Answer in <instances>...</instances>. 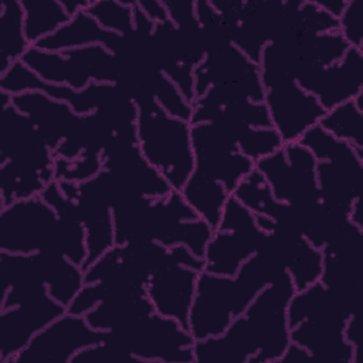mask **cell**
Masks as SVG:
<instances>
[{
	"mask_svg": "<svg viewBox=\"0 0 363 363\" xmlns=\"http://www.w3.org/2000/svg\"><path fill=\"white\" fill-rule=\"evenodd\" d=\"M294 294L285 271L221 335L194 342V363H278L291 342L286 308Z\"/></svg>",
	"mask_w": 363,
	"mask_h": 363,
	"instance_id": "obj_1",
	"label": "cell"
},
{
	"mask_svg": "<svg viewBox=\"0 0 363 363\" xmlns=\"http://www.w3.org/2000/svg\"><path fill=\"white\" fill-rule=\"evenodd\" d=\"M285 269L262 252L247 259L237 275H216L201 271L189 315V330L196 340L221 335L242 315L254 298Z\"/></svg>",
	"mask_w": 363,
	"mask_h": 363,
	"instance_id": "obj_2",
	"label": "cell"
},
{
	"mask_svg": "<svg viewBox=\"0 0 363 363\" xmlns=\"http://www.w3.org/2000/svg\"><path fill=\"white\" fill-rule=\"evenodd\" d=\"M0 251L57 252L82 267L86 259L84 225L58 213L41 196L0 208Z\"/></svg>",
	"mask_w": 363,
	"mask_h": 363,
	"instance_id": "obj_3",
	"label": "cell"
},
{
	"mask_svg": "<svg viewBox=\"0 0 363 363\" xmlns=\"http://www.w3.org/2000/svg\"><path fill=\"white\" fill-rule=\"evenodd\" d=\"M138 106V146L143 157L180 191L194 172L191 123L164 112L150 92L133 99Z\"/></svg>",
	"mask_w": 363,
	"mask_h": 363,
	"instance_id": "obj_4",
	"label": "cell"
},
{
	"mask_svg": "<svg viewBox=\"0 0 363 363\" xmlns=\"http://www.w3.org/2000/svg\"><path fill=\"white\" fill-rule=\"evenodd\" d=\"M0 89L10 95L41 91L68 104L81 116L99 112L121 125L138 121V106L116 84L91 82L86 88L75 91L67 85L44 82L21 60L13 62L9 71L0 75Z\"/></svg>",
	"mask_w": 363,
	"mask_h": 363,
	"instance_id": "obj_5",
	"label": "cell"
},
{
	"mask_svg": "<svg viewBox=\"0 0 363 363\" xmlns=\"http://www.w3.org/2000/svg\"><path fill=\"white\" fill-rule=\"evenodd\" d=\"M21 61L44 82L67 85L75 91L91 82L116 84L121 74L119 58L104 45H88L68 51H44L34 45Z\"/></svg>",
	"mask_w": 363,
	"mask_h": 363,
	"instance_id": "obj_6",
	"label": "cell"
},
{
	"mask_svg": "<svg viewBox=\"0 0 363 363\" xmlns=\"http://www.w3.org/2000/svg\"><path fill=\"white\" fill-rule=\"evenodd\" d=\"M67 312L47 286H13L0 295V363H7L52 320Z\"/></svg>",
	"mask_w": 363,
	"mask_h": 363,
	"instance_id": "obj_7",
	"label": "cell"
},
{
	"mask_svg": "<svg viewBox=\"0 0 363 363\" xmlns=\"http://www.w3.org/2000/svg\"><path fill=\"white\" fill-rule=\"evenodd\" d=\"M0 284L1 294L13 286H47L48 294L67 308L84 285V269L57 252L0 251Z\"/></svg>",
	"mask_w": 363,
	"mask_h": 363,
	"instance_id": "obj_8",
	"label": "cell"
},
{
	"mask_svg": "<svg viewBox=\"0 0 363 363\" xmlns=\"http://www.w3.org/2000/svg\"><path fill=\"white\" fill-rule=\"evenodd\" d=\"M255 216L233 194L228 196L218 225L204 251V271L216 275H237L241 265L254 257L265 238Z\"/></svg>",
	"mask_w": 363,
	"mask_h": 363,
	"instance_id": "obj_9",
	"label": "cell"
},
{
	"mask_svg": "<svg viewBox=\"0 0 363 363\" xmlns=\"http://www.w3.org/2000/svg\"><path fill=\"white\" fill-rule=\"evenodd\" d=\"M139 363H194L196 339L173 318L156 312L133 325L111 332Z\"/></svg>",
	"mask_w": 363,
	"mask_h": 363,
	"instance_id": "obj_10",
	"label": "cell"
},
{
	"mask_svg": "<svg viewBox=\"0 0 363 363\" xmlns=\"http://www.w3.org/2000/svg\"><path fill=\"white\" fill-rule=\"evenodd\" d=\"M316 159L301 143H285L255 162V169L268 182L277 201L308 204L319 201Z\"/></svg>",
	"mask_w": 363,
	"mask_h": 363,
	"instance_id": "obj_11",
	"label": "cell"
},
{
	"mask_svg": "<svg viewBox=\"0 0 363 363\" xmlns=\"http://www.w3.org/2000/svg\"><path fill=\"white\" fill-rule=\"evenodd\" d=\"M108 336L109 332L91 328L85 316L65 312L40 330L7 363H69L79 350L104 342Z\"/></svg>",
	"mask_w": 363,
	"mask_h": 363,
	"instance_id": "obj_12",
	"label": "cell"
},
{
	"mask_svg": "<svg viewBox=\"0 0 363 363\" xmlns=\"http://www.w3.org/2000/svg\"><path fill=\"white\" fill-rule=\"evenodd\" d=\"M213 231L184 201L180 191L173 190L166 197L152 199L149 216L150 240L167 248L184 245L196 257L203 258Z\"/></svg>",
	"mask_w": 363,
	"mask_h": 363,
	"instance_id": "obj_13",
	"label": "cell"
},
{
	"mask_svg": "<svg viewBox=\"0 0 363 363\" xmlns=\"http://www.w3.org/2000/svg\"><path fill=\"white\" fill-rule=\"evenodd\" d=\"M191 146L194 170L220 182L230 194L255 169V162L242 155L234 140L214 123L191 125Z\"/></svg>",
	"mask_w": 363,
	"mask_h": 363,
	"instance_id": "obj_14",
	"label": "cell"
},
{
	"mask_svg": "<svg viewBox=\"0 0 363 363\" xmlns=\"http://www.w3.org/2000/svg\"><path fill=\"white\" fill-rule=\"evenodd\" d=\"M295 82L315 95L325 111L352 101L363 91V50L350 47L339 62L328 67L303 62Z\"/></svg>",
	"mask_w": 363,
	"mask_h": 363,
	"instance_id": "obj_15",
	"label": "cell"
},
{
	"mask_svg": "<svg viewBox=\"0 0 363 363\" xmlns=\"http://www.w3.org/2000/svg\"><path fill=\"white\" fill-rule=\"evenodd\" d=\"M64 196L72 203L74 217L85 228L86 259L82 269L115 245L112 207L94 177L82 183L57 182Z\"/></svg>",
	"mask_w": 363,
	"mask_h": 363,
	"instance_id": "obj_16",
	"label": "cell"
},
{
	"mask_svg": "<svg viewBox=\"0 0 363 363\" xmlns=\"http://www.w3.org/2000/svg\"><path fill=\"white\" fill-rule=\"evenodd\" d=\"M7 160L33 164L50 182H55L54 152L30 118L13 104L0 108V164Z\"/></svg>",
	"mask_w": 363,
	"mask_h": 363,
	"instance_id": "obj_17",
	"label": "cell"
},
{
	"mask_svg": "<svg viewBox=\"0 0 363 363\" xmlns=\"http://www.w3.org/2000/svg\"><path fill=\"white\" fill-rule=\"evenodd\" d=\"M264 104L272 128L284 145L298 142L309 128L319 123L326 112L316 96L302 89L295 81L267 89Z\"/></svg>",
	"mask_w": 363,
	"mask_h": 363,
	"instance_id": "obj_18",
	"label": "cell"
},
{
	"mask_svg": "<svg viewBox=\"0 0 363 363\" xmlns=\"http://www.w3.org/2000/svg\"><path fill=\"white\" fill-rule=\"evenodd\" d=\"M347 313H326L299 322L289 330L291 342L305 347L313 360L354 363V349L345 339Z\"/></svg>",
	"mask_w": 363,
	"mask_h": 363,
	"instance_id": "obj_19",
	"label": "cell"
},
{
	"mask_svg": "<svg viewBox=\"0 0 363 363\" xmlns=\"http://www.w3.org/2000/svg\"><path fill=\"white\" fill-rule=\"evenodd\" d=\"M199 274L182 264H169L155 272L146 284V295L155 312L173 318L189 329V315Z\"/></svg>",
	"mask_w": 363,
	"mask_h": 363,
	"instance_id": "obj_20",
	"label": "cell"
},
{
	"mask_svg": "<svg viewBox=\"0 0 363 363\" xmlns=\"http://www.w3.org/2000/svg\"><path fill=\"white\" fill-rule=\"evenodd\" d=\"M319 201L349 217L354 200L363 196V159L352 156L316 163Z\"/></svg>",
	"mask_w": 363,
	"mask_h": 363,
	"instance_id": "obj_21",
	"label": "cell"
},
{
	"mask_svg": "<svg viewBox=\"0 0 363 363\" xmlns=\"http://www.w3.org/2000/svg\"><path fill=\"white\" fill-rule=\"evenodd\" d=\"M11 104L30 118L52 152L72 132L81 116L68 104L54 99L41 91L13 95Z\"/></svg>",
	"mask_w": 363,
	"mask_h": 363,
	"instance_id": "obj_22",
	"label": "cell"
},
{
	"mask_svg": "<svg viewBox=\"0 0 363 363\" xmlns=\"http://www.w3.org/2000/svg\"><path fill=\"white\" fill-rule=\"evenodd\" d=\"M104 169L118 176L139 196L160 199L173 191L166 179L143 157L138 145L101 155Z\"/></svg>",
	"mask_w": 363,
	"mask_h": 363,
	"instance_id": "obj_23",
	"label": "cell"
},
{
	"mask_svg": "<svg viewBox=\"0 0 363 363\" xmlns=\"http://www.w3.org/2000/svg\"><path fill=\"white\" fill-rule=\"evenodd\" d=\"M88 45H104L115 55H119L125 45V38L121 34L102 28L85 10H82L72 16L71 20L55 33L34 44V47L40 50L54 52Z\"/></svg>",
	"mask_w": 363,
	"mask_h": 363,
	"instance_id": "obj_24",
	"label": "cell"
},
{
	"mask_svg": "<svg viewBox=\"0 0 363 363\" xmlns=\"http://www.w3.org/2000/svg\"><path fill=\"white\" fill-rule=\"evenodd\" d=\"M252 65L255 64L233 44L207 52L204 60L193 69L196 99L214 85L240 79Z\"/></svg>",
	"mask_w": 363,
	"mask_h": 363,
	"instance_id": "obj_25",
	"label": "cell"
},
{
	"mask_svg": "<svg viewBox=\"0 0 363 363\" xmlns=\"http://www.w3.org/2000/svg\"><path fill=\"white\" fill-rule=\"evenodd\" d=\"M155 312L146 294L111 296L91 309L85 319L91 328L99 332H115Z\"/></svg>",
	"mask_w": 363,
	"mask_h": 363,
	"instance_id": "obj_26",
	"label": "cell"
},
{
	"mask_svg": "<svg viewBox=\"0 0 363 363\" xmlns=\"http://www.w3.org/2000/svg\"><path fill=\"white\" fill-rule=\"evenodd\" d=\"M296 44L298 38H278L265 44L258 64L265 91L295 81L303 65Z\"/></svg>",
	"mask_w": 363,
	"mask_h": 363,
	"instance_id": "obj_27",
	"label": "cell"
},
{
	"mask_svg": "<svg viewBox=\"0 0 363 363\" xmlns=\"http://www.w3.org/2000/svg\"><path fill=\"white\" fill-rule=\"evenodd\" d=\"M184 201L213 230L220 223L230 193L220 183L199 172H193L180 190Z\"/></svg>",
	"mask_w": 363,
	"mask_h": 363,
	"instance_id": "obj_28",
	"label": "cell"
},
{
	"mask_svg": "<svg viewBox=\"0 0 363 363\" xmlns=\"http://www.w3.org/2000/svg\"><path fill=\"white\" fill-rule=\"evenodd\" d=\"M52 182L35 166L7 160L0 164V208L13 204L18 200L37 197Z\"/></svg>",
	"mask_w": 363,
	"mask_h": 363,
	"instance_id": "obj_29",
	"label": "cell"
},
{
	"mask_svg": "<svg viewBox=\"0 0 363 363\" xmlns=\"http://www.w3.org/2000/svg\"><path fill=\"white\" fill-rule=\"evenodd\" d=\"M30 43L24 31V9L20 0L0 3V75L6 74L13 62L23 58Z\"/></svg>",
	"mask_w": 363,
	"mask_h": 363,
	"instance_id": "obj_30",
	"label": "cell"
},
{
	"mask_svg": "<svg viewBox=\"0 0 363 363\" xmlns=\"http://www.w3.org/2000/svg\"><path fill=\"white\" fill-rule=\"evenodd\" d=\"M210 123L218 126L227 136L234 140L238 150L254 162L274 153L284 146L281 136L272 126L254 128L244 122L227 119L223 116H216Z\"/></svg>",
	"mask_w": 363,
	"mask_h": 363,
	"instance_id": "obj_31",
	"label": "cell"
},
{
	"mask_svg": "<svg viewBox=\"0 0 363 363\" xmlns=\"http://www.w3.org/2000/svg\"><path fill=\"white\" fill-rule=\"evenodd\" d=\"M265 88L261 81L259 67L252 65L240 79L214 85L207 92L197 98L193 106L201 108H221L224 105L250 99L252 102H264Z\"/></svg>",
	"mask_w": 363,
	"mask_h": 363,
	"instance_id": "obj_32",
	"label": "cell"
},
{
	"mask_svg": "<svg viewBox=\"0 0 363 363\" xmlns=\"http://www.w3.org/2000/svg\"><path fill=\"white\" fill-rule=\"evenodd\" d=\"M24 9V31L30 45L51 35L71 20L58 0H20Z\"/></svg>",
	"mask_w": 363,
	"mask_h": 363,
	"instance_id": "obj_33",
	"label": "cell"
},
{
	"mask_svg": "<svg viewBox=\"0 0 363 363\" xmlns=\"http://www.w3.org/2000/svg\"><path fill=\"white\" fill-rule=\"evenodd\" d=\"M319 125L336 139L352 145L363 157V112L356 108L353 99L326 111Z\"/></svg>",
	"mask_w": 363,
	"mask_h": 363,
	"instance_id": "obj_34",
	"label": "cell"
},
{
	"mask_svg": "<svg viewBox=\"0 0 363 363\" xmlns=\"http://www.w3.org/2000/svg\"><path fill=\"white\" fill-rule=\"evenodd\" d=\"M231 194L254 216H265L272 220L282 206L275 200L268 182L257 169L251 170Z\"/></svg>",
	"mask_w": 363,
	"mask_h": 363,
	"instance_id": "obj_35",
	"label": "cell"
},
{
	"mask_svg": "<svg viewBox=\"0 0 363 363\" xmlns=\"http://www.w3.org/2000/svg\"><path fill=\"white\" fill-rule=\"evenodd\" d=\"M296 45L303 62L320 67L339 62L350 48L339 30L299 37Z\"/></svg>",
	"mask_w": 363,
	"mask_h": 363,
	"instance_id": "obj_36",
	"label": "cell"
},
{
	"mask_svg": "<svg viewBox=\"0 0 363 363\" xmlns=\"http://www.w3.org/2000/svg\"><path fill=\"white\" fill-rule=\"evenodd\" d=\"M143 84L147 92L153 95L157 105L172 116L186 122L191 121L193 105L189 104L177 86L157 68H147L143 72Z\"/></svg>",
	"mask_w": 363,
	"mask_h": 363,
	"instance_id": "obj_37",
	"label": "cell"
},
{
	"mask_svg": "<svg viewBox=\"0 0 363 363\" xmlns=\"http://www.w3.org/2000/svg\"><path fill=\"white\" fill-rule=\"evenodd\" d=\"M285 271L289 274L295 291H302L318 282L322 274L320 250L302 238L286 262Z\"/></svg>",
	"mask_w": 363,
	"mask_h": 363,
	"instance_id": "obj_38",
	"label": "cell"
},
{
	"mask_svg": "<svg viewBox=\"0 0 363 363\" xmlns=\"http://www.w3.org/2000/svg\"><path fill=\"white\" fill-rule=\"evenodd\" d=\"M102 28L121 35L133 31L132 0H96L91 1L85 10Z\"/></svg>",
	"mask_w": 363,
	"mask_h": 363,
	"instance_id": "obj_39",
	"label": "cell"
},
{
	"mask_svg": "<svg viewBox=\"0 0 363 363\" xmlns=\"http://www.w3.org/2000/svg\"><path fill=\"white\" fill-rule=\"evenodd\" d=\"M303 147H306L316 162L325 160H339L352 156L362 157L353 147L345 140L336 139L328 130H325L319 123L309 128L298 140ZM363 159V157H362Z\"/></svg>",
	"mask_w": 363,
	"mask_h": 363,
	"instance_id": "obj_40",
	"label": "cell"
},
{
	"mask_svg": "<svg viewBox=\"0 0 363 363\" xmlns=\"http://www.w3.org/2000/svg\"><path fill=\"white\" fill-rule=\"evenodd\" d=\"M337 30V18L322 10L316 1L302 0L299 9L289 17V33L306 37Z\"/></svg>",
	"mask_w": 363,
	"mask_h": 363,
	"instance_id": "obj_41",
	"label": "cell"
},
{
	"mask_svg": "<svg viewBox=\"0 0 363 363\" xmlns=\"http://www.w3.org/2000/svg\"><path fill=\"white\" fill-rule=\"evenodd\" d=\"M102 169V157L96 153H86L72 160L55 157L54 179L55 182L82 183L95 177Z\"/></svg>",
	"mask_w": 363,
	"mask_h": 363,
	"instance_id": "obj_42",
	"label": "cell"
},
{
	"mask_svg": "<svg viewBox=\"0 0 363 363\" xmlns=\"http://www.w3.org/2000/svg\"><path fill=\"white\" fill-rule=\"evenodd\" d=\"M337 30L350 47L363 50V10L359 0H349L337 18Z\"/></svg>",
	"mask_w": 363,
	"mask_h": 363,
	"instance_id": "obj_43",
	"label": "cell"
},
{
	"mask_svg": "<svg viewBox=\"0 0 363 363\" xmlns=\"http://www.w3.org/2000/svg\"><path fill=\"white\" fill-rule=\"evenodd\" d=\"M193 69L194 68L177 61L167 62L160 68V71L177 86V89L184 96V99L191 105H194V101H196Z\"/></svg>",
	"mask_w": 363,
	"mask_h": 363,
	"instance_id": "obj_44",
	"label": "cell"
},
{
	"mask_svg": "<svg viewBox=\"0 0 363 363\" xmlns=\"http://www.w3.org/2000/svg\"><path fill=\"white\" fill-rule=\"evenodd\" d=\"M169 20L176 28H187L199 26L194 13V0H162Z\"/></svg>",
	"mask_w": 363,
	"mask_h": 363,
	"instance_id": "obj_45",
	"label": "cell"
},
{
	"mask_svg": "<svg viewBox=\"0 0 363 363\" xmlns=\"http://www.w3.org/2000/svg\"><path fill=\"white\" fill-rule=\"evenodd\" d=\"M345 339L353 346L354 349V363H357L359 353L362 350V339H363V320L360 318V312H354L346 322L343 329Z\"/></svg>",
	"mask_w": 363,
	"mask_h": 363,
	"instance_id": "obj_46",
	"label": "cell"
},
{
	"mask_svg": "<svg viewBox=\"0 0 363 363\" xmlns=\"http://www.w3.org/2000/svg\"><path fill=\"white\" fill-rule=\"evenodd\" d=\"M136 6L152 20L155 24L169 20L166 7L162 0H135Z\"/></svg>",
	"mask_w": 363,
	"mask_h": 363,
	"instance_id": "obj_47",
	"label": "cell"
},
{
	"mask_svg": "<svg viewBox=\"0 0 363 363\" xmlns=\"http://www.w3.org/2000/svg\"><path fill=\"white\" fill-rule=\"evenodd\" d=\"M306 360H313L312 356L308 353V350L295 342H289V345L286 346L278 363H299Z\"/></svg>",
	"mask_w": 363,
	"mask_h": 363,
	"instance_id": "obj_48",
	"label": "cell"
},
{
	"mask_svg": "<svg viewBox=\"0 0 363 363\" xmlns=\"http://www.w3.org/2000/svg\"><path fill=\"white\" fill-rule=\"evenodd\" d=\"M349 0H316V4L325 10L326 13H329L330 16H333L335 18H339L340 14L343 13L346 4Z\"/></svg>",
	"mask_w": 363,
	"mask_h": 363,
	"instance_id": "obj_49",
	"label": "cell"
},
{
	"mask_svg": "<svg viewBox=\"0 0 363 363\" xmlns=\"http://www.w3.org/2000/svg\"><path fill=\"white\" fill-rule=\"evenodd\" d=\"M349 220L360 230H363V196L357 197L350 208Z\"/></svg>",
	"mask_w": 363,
	"mask_h": 363,
	"instance_id": "obj_50",
	"label": "cell"
},
{
	"mask_svg": "<svg viewBox=\"0 0 363 363\" xmlns=\"http://www.w3.org/2000/svg\"><path fill=\"white\" fill-rule=\"evenodd\" d=\"M58 1L71 17L82 10H86V7L91 3V0H58Z\"/></svg>",
	"mask_w": 363,
	"mask_h": 363,
	"instance_id": "obj_51",
	"label": "cell"
}]
</instances>
